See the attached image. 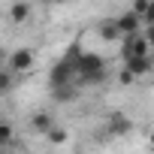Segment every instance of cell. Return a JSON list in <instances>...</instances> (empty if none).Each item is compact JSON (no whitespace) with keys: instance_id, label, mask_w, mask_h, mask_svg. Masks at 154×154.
<instances>
[{"instance_id":"6da1fadb","label":"cell","mask_w":154,"mask_h":154,"mask_svg":"<svg viewBox=\"0 0 154 154\" xmlns=\"http://www.w3.org/2000/svg\"><path fill=\"white\" fill-rule=\"evenodd\" d=\"M103 69H109V63H106V57L103 54H97V51H82L79 54V63H75V82L79 79H85V75H94V72H103Z\"/></svg>"},{"instance_id":"7a4b0ae2","label":"cell","mask_w":154,"mask_h":154,"mask_svg":"<svg viewBox=\"0 0 154 154\" xmlns=\"http://www.w3.org/2000/svg\"><path fill=\"white\" fill-rule=\"evenodd\" d=\"M154 48L148 45L145 33H133V36H124L121 39V60H130V57H148Z\"/></svg>"},{"instance_id":"3957f363","label":"cell","mask_w":154,"mask_h":154,"mask_svg":"<svg viewBox=\"0 0 154 154\" xmlns=\"http://www.w3.org/2000/svg\"><path fill=\"white\" fill-rule=\"evenodd\" d=\"M6 66L15 72V75H27L33 66H36V51L33 48H15V51H9V60H6Z\"/></svg>"},{"instance_id":"277c9868","label":"cell","mask_w":154,"mask_h":154,"mask_svg":"<svg viewBox=\"0 0 154 154\" xmlns=\"http://www.w3.org/2000/svg\"><path fill=\"white\" fill-rule=\"evenodd\" d=\"M133 133V121L124 115V112H112L106 118V136L112 139H121V136H130Z\"/></svg>"},{"instance_id":"5b68a950","label":"cell","mask_w":154,"mask_h":154,"mask_svg":"<svg viewBox=\"0 0 154 154\" xmlns=\"http://www.w3.org/2000/svg\"><path fill=\"white\" fill-rule=\"evenodd\" d=\"M115 21H118V27H121V33H124V36L142 33V18H139L133 9H124V12H118V15H115Z\"/></svg>"},{"instance_id":"8992f818","label":"cell","mask_w":154,"mask_h":154,"mask_svg":"<svg viewBox=\"0 0 154 154\" xmlns=\"http://www.w3.org/2000/svg\"><path fill=\"white\" fill-rule=\"evenodd\" d=\"M97 36H100L103 42H121V39H124V33H121V27H118L115 18H103V21L97 24Z\"/></svg>"},{"instance_id":"52a82bcc","label":"cell","mask_w":154,"mask_h":154,"mask_svg":"<svg viewBox=\"0 0 154 154\" xmlns=\"http://www.w3.org/2000/svg\"><path fill=\"white\" fill-rule=\"evenodd\" d=\"M33 15V3L30 0H15V3L9 6V21L12 24H27Z\"/></svg>"},{"instance_id":"ba28073f","label":"cell","mask_w":154,"mask_h":154,"mask_svg":"<svg viewBox=\"0 0 154 154\" xmlns=\"http://www.w3.org/2000/svg\"><path fill=\"white\" fill-rule=\"evenodd\" d=\"M54 127H57V124H54V115H51V112H33V115H30V130H36L39 136H48Z\"/></svg>"},{"instance_id":"9c48e42d","label":"cell","mask_w":154,"mask_h":154,"mask_svg":"<svg viewBox=\"0 0 154 154\" xmlns=\"http://www.w3.org/2000/svg\"><path fill=\"white\" fill-rule=\"evenodd\" d=\"M79 85H60V88H48V94H51V100L54 103H72V100H79Z\"/></svg>"},{"instance_id":"30bf717a","label":"cell","mask_w":154,"mask_h":154,"mask_svg":"<svg viewBox=\"0 0 154 154\" xmlns=\"http://www.w3.org/2000/svg\"><path fill=\"white\" fill-rule=\"evenodd\" d=\"M124 66L136 75V79H142V75H148L151 69H154V57L148 54V57H130V60H124Z\"/></svg>"},{"instance_id":"8fae6325","label":"cell","mask_w":154,"mask_h":154,"mask_svg":"<svg viewBox=\"0 0 154 154\" xmlns=\"http://www.w3.org/2000/svg\"><path fill=\"white\" fill-rule=\"evenodd\" d=\"M15 79H18V75H15L9 66H0V97H6V94L15 88Z\"/></svg>"},{"instance_id":"7c38bea8","label":"cell","mask_w":154,"mask_h":154,"mask_svg":"<svg viewBox=\"0 0 154 154\" xmlns=\"http://www.w3.org/2000/svg\"><path fill=\"white\" fill-rule=\"evenodd\" d=\"M51 145H66V139H69V133H66V127H54L48 136H45Z\"/></svg>"},{"instance_id":"4fadbf2b","label":"cell","mask_w":154,"mask_h":154,"mask_svg":"<svg viewBox=\"0 0 154 154\" xmlns=\"http://www.w3.org/2000/svg\"><path fill=\"white\" fill-rule=\"evenodd\" d=\"M12 139H15V130H12L9 124H3V121H0V151H3L6 145H12Z\"/></svg>"},{"instance_id":"5bb4252c","label":"cell","mask_w":154,"mask_h":154,"mask_svg":"<svg viewBox=\"0 0 154 154\" xmlns=\"http://www.w3.org/2000/svg\"><path fill=\"white\" fill-rule=\"evenodd\" d=\"M133 82H136V75H133L127 66H121V72H118V85H124V88H127V85H133Z\"/></svg>"},{"instance_id":"9a60e30c","label":"cell","mask_w":154,"mask_h":154,"mask_svg":"<svg viewBox=\"0 0 154 154\" xmlns=\"http://www.w3.org/2000/svg\"><path fill=\"white\" fill-rule=\"evenodd\" d=\"M148 3H151V0H133V6H130V9L142 18V15H145V9H148Z\"/></svg>"},{"instance_id":"2e32d148","label":"cell","mask_w":154,"mask_h":154,"mask_svg":"<svg viewBox=\"0 0 154 154\" xmlns=\"http://www.w3.org/2000/svg\"><path fill=\"white\" fill-rule=\"evenodd\" d=\"M148 24H154V0L148 3V9H145V15H142V27H148Z\"/></svg>"},{"instance_id":"e0dca14e","label":"cell","mask_w":154,"mask_h":154,"mask_svg":"<svg viewBox=\"0 0 154 154\" xmlns=\"http://www.w3.org/2000/svg\"><path fill=\"white\" fill-rule=\"evenodd\" d=\"M142 33H145V39H148V45L154 48V24H148V27H142Z\"/></svg>"},{"instance_id":"ac0fdd59","label":"cell","mask_w":154,"mask_h":154,"mask_svg":"<svg viewBox=\"0 0 154 154\" xmlns=\"http://www.w3.org/2000/svg\"><path fill=\"white\" fill-rule=\"evenodd\" d=\"M6 60H9V51H6L3 45H0V66H6Z\"/></svg>"},{"instance_id":"d6986e66","label":"cell","mask_w":154,"mask_h":154,"mask_svg":"<svg viewBox=\"0 0 154 154\" xmlns=\"http://www.w3.org/2000/svg\"><path fill=\"white\" fill-rule=\"evenodd\" d=\"M148 145H151V148H154V127H151V130H148Z\"/></svg>"},{"instance_id":"ffe728a7","label":"cell","mask_w":154,"mask_h":154,"mask_svg":"<svg viewBox=\"0 0 154 154\" xmlns=\"http://www.w3.org/2000/svg\"><path fill=\"white\" fill-rule=\"evenodd\" d=\"M36 3H54V0H36Z\"/></svg>"}]
</instances>
